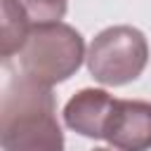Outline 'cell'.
Here are the masks:
<instances>
[{
  "label": "cell",
  "instance_id": "6da1fadb",
  "mask_svg": "<svg viewBox=\"0 0 151 151\" xmlns=\"http://www.w3.org/2000/svg\"><path fill=\"white\" fill-rule=\"evenodd\" d=\"M2 151H64L52 87L12 73L0 97Z\"/></svg>",
  "mask_w": 151,
  "mask_h": 151
},
{
  "label": "cell",
  "instance_id": "7a4b0ae2",
  "mask_svg": "<svg viewBox=\"0 0 151 151\" xmlns=\"http://www.w3.org/2000/svg\"><path fill=\"white\" fill-rule=\"evenodd\" d=\"M19 71L47 87L68 80L87 57L83 35L64 24H40L33 26L24 47L19 50Z\"/></svg>",
  "mask_w": 151,
  "mask_h": 151
},
{
  "label": "cell",
  "instance_id": "3957f363",
  "mask_svg": "<svg viewBox=\"0 0 151 151\" xmlns=\"http://www.w3.org/2000/svg\"><path fill=\"white\" fill-rule=\"evenodd\" d=\"M85 61L97 83L120 87L144 73L149 64V42L134 26H109L92 38Z\"/></svg>",
  "mask_w": 151,
  "mask_h": 151
},
{
  "label": "cell",
  "instance_id": "277c9868",
  "mask_svg": "<svg viewBox=\"0 0 151 151\" xmlns=\"http://www.w3.org/2000/svg\"><path fill=\"white\" fill-rule=\"evenodd\" d=\"M104 139L116 151H149L151 104L142 99H116Z\"/></svg>",
  "mask_w": 151,
  "mask_h": 151
},
{
  "label": "cell",
  "instance_id": "5b68a950",
  "mask_svg": "<svg viewBox=\"0 0 151 151\" xmlns=\"http://www.w3.org/2000/svg\"><path fill=\"white\" fill-rule=\"evenodd\" d=\"M116 99L99 87H85L76 92L66 106H64V123L68 130L90 137V139H104L109 118L113 113Z\"/></svg>",
  "mask_w": 151,
  "mask_h": 151
},
{
  "label": "cell",
  "instance_id": "8992f818",
  "mask_svg": "<svg viewBox=\"0 0 151 151\" xmlns=\"http://www.w3.org/2000/svg\"><path fill=\"white\" fill-rule=\"evenodd\" d=\"M2 7V19H0V57L7 64L19 50L24 47L28 33H31V21L21 12V7L14 0H0Z\"/></svg>",
  "mask_w": 151,
  "mask_h": 151
},
{
  "label": "cell",
  "instance_id": "52a82bcc",
  "mask_svg": "<svg viewBox=\"0 0 151 151\" xmlns=\"http://www.w3.org/2000/svg\"><path fill=\"white\" fill-rule=\"evenodd\" d=\"M14 2L21 7V12L31 21V26L57 24L64 19V14L68 9V0H14Z\"/></svg>",
  "mask_w": 151,
  "mask_h": 151
},
{
  "label": "cell",
  "instance_id": "ba28073f",
  "mask_svg": "<svg viewBox=\"0 0 151 151\" xmlns=\"http://www.w3.org/2000/svg\"><path fill=\"white\" fill-rule=\"evenodd\" d=\"M92 151H111V149H104V146H97V149H92Z\"/></svg>",
  "mask_w": 151,
  "mask_h": 151
}]
</instances>
